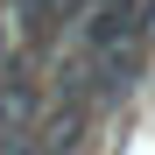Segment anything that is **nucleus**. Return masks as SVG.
I'll use <instances>...</instances> for the list:
<instances>
[{"label": "nucleus", "mask_w": 155, "mask_h": 155, "mask_svg": "<svg viewBox=\"0 0 155 155\" xmlns=\"http://www.w3.org/2000/svg\"><path fill=\"white\" fill-rule=\"evenodd\" d=\"M148 35H155V0H99L78 21V57L85 71H134Z\"/></svg>", "instance_id": "obj_1"}, {"label": "nucleus", "mask_w": 155, "mask_h": 155, "mask_svg": "<svg viewBox=\"0 0 155 155\" xmlns=\"http://www.w3.org/2000/svg\"><path fill=\"white\" fill-rule=\"evenodd\" d=\"M7 7H14V21H21V35H28V42H42L49 28H57V14H49V0H7Z\"/></svg>", "instance_id": "obj_2"}]
</instances>
